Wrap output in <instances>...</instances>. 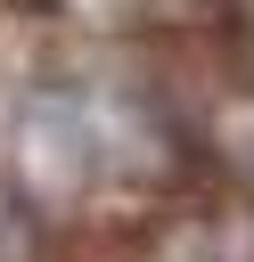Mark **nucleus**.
<instances>
[{
	"label": "nucleus",
	"mask_w": 254,
	"mask_h": 262,
	"mask_svg": "<svg viewBox=\"0 0 254 262\" xmlns=\"http://www.w3.org/2000/svg\"><path fill=\"white\" fill-rule=\"evenodd\" d=\"M213 156H221L229 172H246V180H254V90L221 106V123H213Z\"/></svg>",
	"instance_id": "obj_1"
}]
</instances>
